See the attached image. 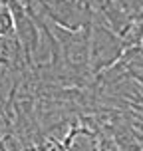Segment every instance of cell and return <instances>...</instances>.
Returning a JSON list of instances; mask_svg holds the SVG:
<instances>
[{"label": "cell", "instance_id": "6da1fadb", "mask_svg": "<svg viewBox=\"0 0 143 151\" xmlns=\"http://www.w3.org/2000/svg\"><path fill=\"white\" fill-rule=\"evenodd\" d=\"M70 151H96L98 139L91 133V129H75L68 135Z\"/></svg>", "mask_w": 143, "mask_h": 151}]
</instances>
